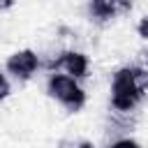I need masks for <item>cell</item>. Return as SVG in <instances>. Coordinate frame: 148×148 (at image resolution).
<instances>
[{"label":"cell","mask_w":148,"mask_h":148,"mask_svg":"<svg viewBox=\"0 0 148 148\" xmlns=\"http://www.w3.org/2000/svg\"><path fill=\"white\" fill-rule=\"evenodd\" d=\"M148 92V69L120 67L111 79V106L120 113H130Z\"/></svg>","instance_id":"6da1fadb"},{"label":"cell","mask_w":148,"mask_h":148,"mask_svg":"<svg viewBox=\"0 0 148 148\" xmlns=\"http://www.w3.org/2000/svg\"><path fill=\"white\" fill-rule=\"evenodd\" d=\"M14 5V0H0V9H9Z\"/></svg>","instance_id":"8fae6325"},{"label":"cell","mask_w":148,"mask_h":148,"mask_svg":"<svg viewBox=\"0 0 148 148\" xmlns=\"http://www.w3.org/2000/svg\"><path fill=\"white\" fill-rule=\"evenodd\" d=\"M109 2V7H111V12L118 16V14H125V12H130L132 9V0H106Z\"/></svg>","instance_id":"8992f818"},{"label":"cell","mask_w":148,"mask_h":148,"mask_svg":"<svg viewBox=\"0 0 148 148\" xmlns=\"http://www.w3.org/2000/svg\"><path fill=\"white\" fill-rule=\"evenodd\" d=\"M136 32H139V37L148 39V16H143V18L139 21V25H136Z\"/></svg>","instance_id":"9c48e42d"},{"label":"cell","mask_w":148,"mask_h":148,"mask_svg":"<svg viewBox=\"0 0 148 148\" xmlns=\"http://www.w3.org/2000/svg\"><path fill=\"white\" fill-rule=\"evenodd\" d=\"M109 148H141V143H136L134 139H118V141L109 143Z\"/></svg>","instance_id":"52a82bcc"},{"label":"cell","mask_w":148,"mask_h":148,"mask_svg":"<svg viewBox=\"0 0 148 148\" xmlns=\"http://www.w3.org/2000/svg\"><path fill=\"white\" fill-rule=\"evenodd\" d=\"M143 58H146V65H148V51H146V53H143Z\"/></svg>","instance_id":"7c38bea8"},{"label":"cell","mask_w":148,"mask_h":148,"mask_svg":"<svg viewBox=\"0 0 148 148\" xmlns=\"http://www.w3.org/2000/svg\"><path fill=\"white\" fill-rule=\"evenodd\" d=\"M39 65H42L39 56L32 49H21V51H16L7 58V72L18 81H28L39 69Z\"/></svg>","instance_id":"3957f363"},{"label":"cell","mask_w":148,"mask_h":148,"mask_svg":"<svg viewBox=\"0 0 148 148\" xmlns=\"http://www.w3.org/2000/svg\"><path fill=\"white\" fill-rule=\"evenodd\" d=\"M88 67H90V62H88V56L86 53H81V51H62L56 60H51L49 62V69H62L67 76H72V79H83V76H88Z\"/></svg>","instance_id":"277c9868"},{"label":"cell","mask_w":148,"mask_h":148,"mask_svg":"<svg viewBox=\"0 0 148 148\" xmlns=\"http://www.w3.org/2000/svg\"><path fill=\"white\" fill-rule=\"evenodd\" d=\"M88 12H90V16L97 18V21H109V18L116 16V14L111 12V7H109L106 0H90V2H88Z\"/></svg>","instance_id":"5b68a950"},{"label":"cell","mask_w":148,"mask_h":148,"mask_svg":"<svg viewBox=\"0 0 148 148\" xmlns=\"http://www.w3.org/2000/svg\"><path fill=\"white\" fill-rule=\"evenodd\" d=\"M72 148H95V143H90V141H79V143H72Z\"/></svg>","instance_id":"30bf717a"},{"label":"cell","mask_w":148,"mask_h":148,"mask_svg":"<svg viewBox=\"0 0 148 148\" xmlns=\"http://www.w3.org/2000/svg\"><path fill=\"white\" fill-rule=\"evenodd\" d=\"M12 92V86H9V81H7V76L0 72V102L2 99H7V95Z\"/></svg>","instance_id":"ba28073f"},{"label":"cell","mask_w":148,"mask_h":148,"mask_svg":"<svg viewBox=\"0 0 148 148\" xmlns=\"http://www.w3.org/2000/svg\"><path fill=\"white\" fill-rule=\"evenodd\" d=\"M46 90L49 95L60 102L67 111H81L83 104H86V92L83 88L76 83V79L67 76V74H60V72H51L49 81H46Z\"/></svg>","instance_id":"7a4b0ae2"}]
</instances>
